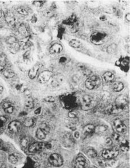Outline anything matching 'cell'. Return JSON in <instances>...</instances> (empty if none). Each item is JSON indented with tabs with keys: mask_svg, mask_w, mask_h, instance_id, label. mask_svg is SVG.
Segmentation results:
<instances>
[{
	"mask_svg": "<svg viewBox=\"0 0 130 168\" xmlns=\"http://www.w3.org/2000/svg\"><path fill=\"white\" fill-rule=\"evenodd\" d=\"M87 161L84 157H78L74 163V168H86Z\"/></svg>",
	"mask_w": 130,
	"mask_h": 168,
	"instance_id": "obj_13",
	"label": "cell"
},
{
	"mask_svg": "<svg viewBox=\"0 0 130 168\" xmlns=\"http://www.w3.org/2000/svg\"><path fill=\"white\" fill-rule=\"evenodd\" d=\"M45 145L43 143L41 142H34L29 147V151L31 153H36L38 151H41Z\"/></svg>",
	"mask_w": 130,
	"mask_h": 168,
	"instance_id": "obj_11",
	"label": "cell"
},
{
	"mask_svg": "<svg viewBox=\"0 0 130 168\" xmlns=\"http://www.w3.org/2000/svg\"><path fill=\"white\" fill-rule=\"evenodd\" d=\"M19 32L21 34L22 36L24 35V36H27V29H26V27L25 26H21L20 28H19Z\"/></svg>",
	"mask_w": 130,
	"mask_h": 168,
	"instance_id": "obj_35",
	"label": "cell"
},
{
	"mask_svg": "<svg viewBox=\"0 0 130 168\" xmlns=\"http://www.w3.org/2000/svg\"><path fill=\"white\" fill-rule=\"evenodd\" d=\"M25 106L28 109H32L34 107V102L31 97H28L25 102Z\"/></svg>",
	"mask_w": 130,
	"mask_h": 168,
	"instance_id": "obj_25",
	"label": "cell"
},
{
	"mask_svg": "<svg viewBox=\"0 0 130 168\" xmlns=\"http://www.w3.org/2000/svg\"><path fill=\"white\" fill-rule=\"evenodd\" d=\"M62 142L63 146L66 148H71L75 144L73 137H72V135L69 134H67L63 136Z\"/></svg>",
	"mask_w": 130,
	"mask_h": 168,
	"instance_id": "obj_9",
	"label": "cell"
},
{
	"mask_svg": "<svg viewBox=\"0 0 130 168\" xmlns=\"http://www.w3.org/2000/svg\"><path fill=\"white\" fill-rule=\"evenodd\" d=\"M7 62L6 56L3 53H0V72L3 71L6 66Z\"/></svg>",
	"mask_w": 130,
	"mask_h": 168,
	"instance_id": "obj_18",
	"label": "cell"
},
{
	"mask_svg": "<svg viewBox=\"0 0 130 168\" xmlns=\"http://www.w3.org/2000/svg\"><path fill=\"white\" fill-rule=\"evenodd\" d=\"M31 139L29 137H24L22 139L21 142V145L23 148H27L28 146L29 147V146L31 145Z\"/></svg>",
	"mask_w": 130,
	"mask_h": 168,
	"instance_id": "obj_21",
	"label": "cell"
},
{
	"mask_svg": "<svg viewBox=\"0 0 130 168\" xmlns=\"http://www.w3.org/2000/svg\"><path fill=\"white\" fill-rule=\"evenodd\" d=\"M3 91V87L1 85H0V94H1Z\"/></svg>",
	"mask_w": 130,
	"mask_h": 168,
	"instance_id": "obj_51",
	"label": "cell"
},
{
	"mask_svg": "<svg viewBox=\"0 0 130 168\" xmlns=\"http://www.w3.org/2000/svg\"><path fill=\"white\" fill-rule=\"evenodd\" d=\"M79 136H80V134H79V133L78 132H75L74 133V137L75 138H79Z\"/></svg>",
	"mask_w": 130,
	"mask_h": 168,
	"instance_id": "obj_45",
	"label": "cell"
},
{
	"mask_svg": "<svg viewBox=\"0 0 130 168\" xmlns=\"http://www.w3.org/2000/svg\"><path fill=\"white\" fill-rule=\"evenodd\" d=\"M44 99H45V101L49 102V103H53V102H55L56 101L55 98L53 97H48L45 98Z\"/></svg>",
	"mask_w": 130,
	"mask_h": 168,
	"instance_id": "obj_41",
	"label": "cell"
},
{
	"mask_svg": "<svg viewBox=\"0 0 130 168\" xmlns=\"http://www.w3.org/2000/svg\"><path fill=\"white\" fill-rule=\"evenodd\" d=\"M106 144H107V145H111V144H112V141H111V139H110V138H108L107 139V141H106Z\"/></svg>",
	"mask_w": 130,
	"mask_h": 168,
	"instance_id": "obj_47",
	"label": "cell"
},
{
	"mask_svg": "<svg viewBox=\"0 0 130 168\" xmlns=\"http://www.w3.org/2000/svg\"><path fill=\"white\" fill-rule=\"evenodd\" d=\"M1 16H2V12H1V11L0 10V18L1 17Z\"/></svg>",
	"mask_w": 130,
	"mask_h": 168,
	"instance_id": "obj_52",
	"label": "cell"
},
{
	"mask_svg": "<svg viewBox=\"0 0 130 168\" xmlns=\"http://www.w3.org/2000/svg\"><path fill=\"white\" fill-rule=\"evenodd\" d=\"M41 107H38L34 111V114L36 115H39L41 113Z\"/></svg>",
	"mask_w": 130,
	"mask_h": 168,
	"instance_id": "obj_43",
	"label": "cell"
},
{
	"mask_svg": "<svg viewBox=\"0 0 130 168\" xmlns=\"http://www.w3.org/2000/svg\"><path fill=\"white\" fill-rule=\"evenodd\" d=\"M126 19H127V20L128 21H130V13H128V14H127V15H126Z\"/></svg>",
	"mask_w": 130,
	"mask_h": 168,
	"instance_id": "obj_49",
	"label": "cell"
},
{
	"mask_svg": "<svg viewBox=\"0 0 130 168\" xmlns=\"http://www.w3.org/2000/svg\"><path fill=\"white\" fill-rule=\"evenodd\" d=\"M39 66L37 64L34 65L29 71L28 72V76L30 79H33L36 77L37 72L39 69Z\"/></svg>",
	"mask_w": 130,
	"mask_h": 168,
	"instance_id": "obj_16",
	"label": "cell"
},
{
	"mask_svg": "<svg viewBox=\"0 0 130 168\" xmlns=\"http://www.w3.org/2000/svg\"><path fill=\"white\" fill-rule=\"evenodd\" d=\"M120 149L124 152H127L129 150V143L127 141H122L120 144Z\"/></svg>",
	"mask_w": 130,
	"mask_h": 168,
	"instance_id": "obj_23",
	"label": "cell"
},
{
	"mask_svg": "<svg viewBox=\"0 0 130 168\" xmlns=\"http://www.w3.org/2000/svg\"><path fill=\"white\" fill-rule=\"evenodd\" d=\"M128 103V98L126 95H119L115 101V103L117 107L121 108L122 109L126 106Z\"/></svg>",
	"mask_w": 130,
	"mask_h": 168,
	"instance_id": "obj_8",
	"label": "cell"
},
{
	"mask_svg": "<svg viewBox=\"0 0 130 168\" xmlns=\"http://www.w3.org/2000/svg\"><path fill=\"white\" fill-rule=\"evenodd\" d=\"M43 2H44V1H33V4L37 6V7H41L43 5Z\"/></svg>",
	"mask_w": 130,
	"mask_h": 168,
	"instance_id": "obj_40",
	"label": "cell"
},
{
	"mask_svg": "<svg viewBox=\"0 0 130 168\" xmlns=\"http://www.w3.org/2000/svg\"><path fill=\"white\" fill-rule=\"evenodd\" d=\"M63 47L60 44H54L49 49V52L51 54H57L60 53L63 50Z\"/></svg>",
	"mask_w": 130,
	"mask_h": 168,
	"instance_id": "obj_15",
	"label": "cell"
},
{
	"mask_svg": "<svg viewBox=\"0 0 130 168\" xmlns=\"http://www.w3.org/2000/svg\"><path fill=\"white\" fill-rule=\"evenodd\" d=\"M66 61V58L65 57H62L60 59V63H64Z\"/></svg>",
	"mask_w": 130,
	"mask_h": 168,
	"instance_id": "obj_46",
	"label": "cell"
},
{
	"mask_svg": "<svg viewBox=\"0 0 130 168\" xmlns=\"http://www.w3.org/2000/svg\"><path fill=\"white\" fill-rule=\"evenodd\" d=\"M76 116H77V114H76V113L75 111H70L68 113V117L69 118H75L76 117Z\"/></svg>",
	"mask_w": 130,
	"mask_h": 168,
	"instance_id": "obj_42",
	"label": "cell"
},
{
	"mask_svg": "<svg viewBox=\"0 0 130 168\" xmlns=\"http://www.w3.org/2000/svg\"><path fill=\"white\" fill-rule=\"evenodd\" d=\"M85 84L89 90L96 89L101 84V79L98 75H93L87 79Z\"/></svg>",
	"mask_w": 130,
	"mask_h": 168,
	"instance_id": "obj_1",
	"label": "cell"
},
{
	"mask_svg": "<svg viewBox=\"0 0 130 168\" xmlns=\"http://www.w3.org/2000/svg\"><path fill=\"white\" fill-rule=\"evenodd\" d=\"M119 154V151L116 149H104L102 152V156L106 159H111L116 157Z\"/></svg>",
	"mask_w": 130,
	"mask_h": 168,
	"instance_id": "obj_7",
	"label": "cell"
},
{
	"mask_svg": "<svg viewBox=\"0 0 130 168\" xmlns=\"http://www.w3.org/2000/svg\"><path fill=\"white\" fill-rule=\"evenodd\" d=\"M17 12L18 13H20L21 15L23 16H28V13L27 12V10H25L24 9L21 8H19L17 9Z\"/></svg>",
	"mask_w": 130,
	"mask_h": 168,
	"instance_id": "obj_36",
	"label": "cell"
},
{
	"mask_svg": "<svg viewBox=\"0 0 130 168\" xmlns=\"http://www.w3.org/2000/svg\"><path fill=\"white\" fill-rule=\"evenodd\" d=\"M87 154L90 158H94L97 156L98 153H97V151H96L95 149H94L92 148H89L87 150Z\"/></svg>",
	"mask_w": 130,
	"mask_h": 168,
	"instance_id": "obj_27",
	"label": "cell"
},
{
	"mask_svg": "<svg viewBox=\"0 0 130 168\" xmlns=\"http://www.w3.org/2000/svg\"><path fill=\"white\" fill-rule=\"evenodd\" d=\"M6 122V119L5 117L3 116H0V130H1L3 128Z\"/></svg>",
	"mask_w": 130,
	"mask_h": 168,
	"instance_id": "obj_34",
	"label": "cell"
},
{
	"mask_svg": "<svg viewBox=\"0 0 130 168\" xmlns=\"http://www.w3.org/2000/svg\"><path fill=\"white\" fill-rule=\"evenodd\" d=\"M103 78L106 82H111L114 80V74L111 72H107L103 75Z\"/></svg>",
	"mask_w": 130,
	"mask_h": 168,
	"instance_id": "obj_20",
	"label": "cell"
},
{
	"mask_svg": "<svg viewBox=\"0 0 130 168\" xmlns=\"http://www.w3.org/2000/svg\"><path fill=\"white\" fill-rule=\"evenodd\" d=\"M117 46L115 44H113L112 45L110 46L107 48V52L109 53H113L117 50Z\"/></svg>",
	"mask_w": 130,
	"mask_h": 168,
	"instance_id": "obj_33",
	"label": "cell"
},
{
	"mask_svg": "<svg viewBox=\"0 0 130 168\" xmlns=\"http://www.w3.org/2000/svg\"><path fill=\"white\" fill-rule=\"evenodd\" d=\"M5 20L8 24H11L13 23L15 21V18L11 13H8L5 16Z\"/></svg>",
	"mask_w": 130,
	"mask_h": 168,
	"instance_id": "obj_32",
	"label": "cell"
},
{
	"mask_svg": "<svg viewBox=\"0 0 130 168\" xmlns=\"http://www.w3.org/2000/svg\"><path fill=\"white\" fill-rule=\"evenodd\" d=\"M41 129H42L43 130H44V131H45L47 133L49 132V126L47 125V124H46V123H43V124H42L41 125V126L40 127Z\"/></svg>",
	"mask_w": 130,
	"mask_h": 168,
	"instance_id": "obj_38",
	"label": "cell"
},
{
	"mask_svg": "<svg viewBox=\"0 0 130 168\" xmlns=\"http://www.w3.org/2000/svg\"><path fill=\"white\" fill-rule=\"evenodd\" d=\"M47 134V133L44 131V130H43L42 129H41L40 127L38 128L37 130H36V137L38 139H44L46 135Z\"/></svg>",
	"mask_w": 130,
	"mask_h": 168,
	"instance_id": "obj_17",
	"label": "cell"
},
{
	"mask_svg": "<svg viewBox=\"0 0 130 168\" xmlns=\"http://www.w3.org/2000/svg\"><path fill=\"white\" fill-rule=\"evenodd\" d=\"M37 21V18L36 16V15H33L31 18V22L32 23H36Z\"/></svg>",
	"mask_w": 130,
	"mask_h": 168,
	"instance_id": "obj_44",
	"label": "cell"
},
{
	"mask_svg": "<svg viewBox=\"0 0 130 168\" xmlns=\"http://www.w3.org/2000/svg\"><path fill=\"white\" fill-rule=\"evenodd\" d=\"M24 126L27 127H31L34 124V120L32 118H28L26 119L24 121Z\"/></svg>",
	"mask_w": 130,
	"mask_h": 168,
	"instance_id": "obj_29",
	"label": "cell"
},
{
	"mask_svg": "<svg viewBox=\"0 0 130 168\" xmlns=\"http://www.w3.org/2000/svg\"><path fill=\"white\" fill-rule=\"evenodd\" d=\"M49 161L51 165L56 167H61L63 164V158L57 153H54L50 155Z\"/></svg>",
	"mask_w": 130,
	"mask_h": 168,
	"instance_id": "obj_3",
	"label": "cell"
},
{
	"mask_svg": "<svg viewBox=\"0 0 130 168\" xmlns=\"http://www.w3.org/2000/svg\"><path fill=\"white\" fill-rule=\"evenodd\" d=\"M100 20H101V21H105L106 20V17L104 16H103L100 17Z\"/></svg>",
	"mask_w": 130,
	"mask_h": 168,
	"instance_id": "obj_50",
	"label": "cell"
},
{
	"mask_svg": "<svg viewBox=\"0 0 130 168\" xmlns=\"http://www.w3.org/2000/svg\"><path fill=\"white\" fill-rule=\"evenodd\" d=\"M69 46H71L73 48H79L81 46V43L79 41L76 40V39H73L70 41L69 42Z\"/></svg>",
	"mask_w": 130,
	"mask_h": 168,
	"instance_id": "obj_26",
	"label": "cell"
},
{
	"mask_svg": "<svg viewBox=\"0 0 130 168\" xmlns=\"http://www.w3.org/2000/svg\"><path fill=\"white\" fill-rule=\"evenodd\" d=\"M2 108L3 109L4 111L8 114H12L14 111V107L9 102H4L2 104Z\"/></svg>",
	"mask_w": 130,
	"mask_h": 168,
	"instance_id": "obj_14",
	"label": "cell"
},
{
	"mask_svg": "<svg viewBox=\"0 0 130 168\" xmlns=\"http://www.w3.org/2000/svg\"><path fill=\"white\" fill-rule=\"evenodd\" d=\"M52 72L49 71H45L42 72L38 76V80L40 83L44 84L48 82L52 76Z\"/></svg>",
	"mask_w": 130,
	"mask_h": 168,
	"instance_id": "obj_6",
	"label": "cell"
},
{
	"mask_svg": "<svg viewBox=\"0 0 130 168\" xmlns=\"http://www.w3.org/2000/svg\"><path fill=\"white\" fill-rule=\"evenodd\" d=\"M64 76L62 75L59 74L53 77L52 81L51 82V84L54 87H59L64 82Z\"/></svg>",
	"mask_w": 130,
	"mask_h": 168,
	"instance_id": "obj_12",
	"label": "cell"
},
{
	"mask_svg": "<svg viewBox=\"0 0 130 168\" xmlns=\"http://www.w3.org/2000/svg\"><path fill=\"white\" fill-rule=\"evenodd\" d=\"M107 126L105 125H100L98 126L95 129V132L98 134H103L107 130Z\"/></svg>",
	"mask_w": 130,
	"mask_h": 168,
	"instance_id": "obj_22",
	"label": "cell"
},
{
	"mask_svg": "<svg viewBox=\"0 0 130 168\" xmlns=\"http://www.w3.org/2000/svg\"><path fill=\"white\" fill-rule=\"evenodd\" d=\"M106 34L101 32H95L91 34V40L95 44H100L105 39Z\"/></svg>",
	"mask_w": 130,
	"mask_h": 168,
	"instance_id": "obj_4",
	"label": "cell"
},
{
	"mask_svg": "<svg viewBox=\"0 0 130 168\" xmlns=\"http://www.w3.org/2000/svg\"><path fill=\"white\" fill-rule=\"evenodd\" d=\"M94 106V101L92 97L89 95H85L82 98L81 108L84 110H88Z\"/></svg>",
	"mask_w": 130,
	"mask_h": 168,
	"instance_id": "obj_2",
	"label": "cell"
},
{
	"mask_svg": "<svg viewBox=\"0 0 130 168\" xmlns=\"http://www.w3.org/2000/svg\"><path fill=\"white\" fill-rule=\"evenodd\" d=\"M114 126L116 132L119 133H124L127 131V127L120 119L114 120Z\"/></svg>",
	"mask_w": 130,
	"mask_h": 168,
	"instance_id": "obj_5",
	"label": "cell"
},
{
	"mask_svg": "<svg viewBox=\"0 0 130 168\" xmlns=\"http://www.w3.org/2000/svg\"><path fill=\"white\" fill-rule=\"evenodd\" d=\"M82 73H83L84 76H90L92 74V71H90L89 69L84 68V69H82Z\"/></svg>",
	"mask_w": 130,
	"mask_h": 168,
	"instance_id": "obj_39",
	"label": "cell"
},
{
	"mask_svg": "<svg viewBox=\"0 0 130 168\" xmlns=\"http://www.w3.org/2000/svg\"><path fill=\"white\" fill-rule=\"evenodd\" d=\"M21 128V123L18 121H17V120L12 121L8 125V130L11 133H13L19 132Z\"/></svg>",
	"mask_w": 130,
	"mask_h": 168,
	"instance_id": "obj_10",
	"label": "cell"
},
{
	"mask_svg": "<svg viewBox=\"0 0 130 168\" xmlns=\"http://www.w3.org/2000/svg\"><path fill=\"white\" fill-rule=\"evenodd\" d=\"M123 110L122 108H119L118 107H117L116 106H115L112 107L109 111V113H110V114H117V113H119L120 112H121Z\"/></svg>",
	"mask_w": 130,
	"mask_h": 168,
	"instance_id": "obj_31",
	"label": "cell"
},
{
	"mask_svg": "<svg viewBox=\"0 0 130 168\" xmlns=\"http://www.w3.org/2000/svg\"><path fill=\"white\" fill-rule=\"evenodd\" d=\"M0 149L5 151L8 150V146L5 145V144L2 140H0Z\"/></svg>",
	"mask_w": 130,
	"mask_h": 168,
	"instance_id": "obj_37",
	"label": "cell"
},
{
	"mask_svg": "<svg viewBox=\"0 0 130 168\" xmlns=\"http://www.w3.org/2000/svg\"><path fill=\"white\" fill-rule=\"evenodd\" d=\"M45 148H46L47 149H49L51 148V144H47L45 145Z\"/></svg>",
	"mask_w": 130,
	"mask_h": 168,
	"instance_id": "obj_48",
	"label": "cell"
},
{
	"mask_svg": "<svg viewBox=\"0 0 130 168\" xmlns=\"http://www.w3.org/2000/svg\"><path fill=\"white\" fill-rule=\"evenodd\" d=\"M95 127L92 125V124H89L86 125L84 127V133L86 134H91L95 132Z\"/></svg>",
	"mask_w": 130,
	"mask_h": 168,
	"instance_id": "obj_19",
	"label": "cell"
},
{
	"mask_svg": "<svg viewBox=\"0 0 130 168\" xmlns=\"http://www.w3.org/2000/svg\"><path fill=\"white\" fill-rule=\"evenodd\" d=\"M15 75V72L10 69H6L3 72L4 76L8 79H10V78H13Z\"/></svg>",
	"mask_w": 130,
	"mask_h": 168,
	"instance_id": "obj_28",
	"label": "cell"
},
{
	"mask_svg": "<svg viewBox=\"0 0 130 168\" xmlns=\"http://www.w3.org/2000/svg\"><path fill=\"white\" fill-rule=\"evenodd\" d=\"M124 88V84L122 82H116L113 85V90L115 92L121 91Z\"/></svg>",
	"mask_w": 130,
	"mask_h": 168,
	"instance_id": "obj_24",
	"label": "cell"
},
{
	"mask_svg": "<svg viewBox=\"0 0 130 168\" xmlns=\"http://www.w3.org/2000/svg\"><path fill=\"white\" fill-rule=\"evenodd\" d=\"M8 160H9V161L12 164H16L18 162V158L14 154H10L8 157Z\"/></svg>",
	"mask_w": 130,
	"mask_h": 168,
	"instance_id": "obj_30",
	"label": "cell"
}]
</instances>
